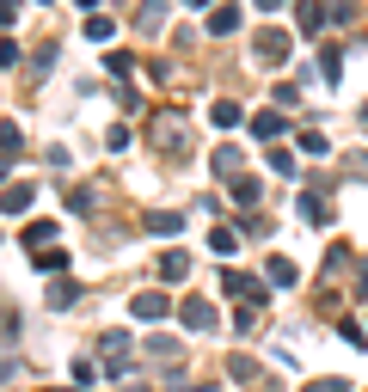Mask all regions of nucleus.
Instances as JSON below:
<instances>
[{"instance_id": "obj_6", "label": "nucleus", "mask_w": 368, "mask_h": 392, "mask_svg": "<svg viewBox=\"0 0 368 392\" xmlns=\"http://www.w3.org/2000/svg\"><path fill=\"white\" fill-rule=\"evenodd\" d=\"M270 282H282V288L295 282V264H289V257H276V264H270Z\"/></svg>"}, {"instance_id": "obj_8", "label": "nucleus", "mask_w": 368, "mask_h": 392, "mask_svg": "<svg viewBox=\"0 0 368 392\" xmlns=\"http://www.w3.org/2000/svg\"><path fill=\"white\" fill-rule=\"evenodd\" d=\"M307 392H344V386H337V380H313Z\"/></svg>"}, {"instance_id": "obj_5", "label": "nucleus", "mask_w": 368, "mask_h": 392, "mask_svg": "<svg viewBox=\"0 0 368 392\" xmlns=\"http://www.w3.org/2000/svg\"><path fill=\"white\" fill-rule=\"evenodd\" d=\"M233 25H240V6H215L209 13V31H233Z\"/></svg>"}, {"instance_id": "obj_3", "label": "nucleus", "mask_w": 368, "mask_h": 392, "mask_svg": "<svg viewBox=\"0 0 368 392\" xmlns=\"http://www.w3.org/2000/svg\"><path fill=\"white\" fill-rule=\"evenodd\" d=\"M282 49H289V43H282L276 31H264V37H258V61H282Z\"/></svg>"}, {"instance_id": "obj_4", "label": "nucleus", "mask_w": 368, "mask_h": 392, "mask_svg": "<svg viewBox=\"0 0 368 392\" xmlns=\"http://www.w3.org/2000/svg\"><path fill=\"white\" fill-rule=\"evenodd\" d=\"M184 319H190L197 331H215V306H197V301H190V306H184Z\"/></svg>"}, {"instance_id": "obj_2", "label": "nucleus", "mask_w": 368, "mask_h": 392, "mask_svg": "<svg viewBox=\"0 0 368 392\" xmlns=\"http://www.w3.org/2000/svg\"><path fill=\"white\" fill-rule=\"evenodd\" d=\"M166 313V294H136V319H160Z\"/></svg>"}, {"instance_id": "obj_9", "label": "nucleus", "mask_w": 368, "mask_h": 392, "mask_svg": "<svg viewBox=\"0 0 368 392\" xmlns=\"http://www.w3.org/2000/svg\"><path fill=\"white\" fill-rule=\"evenodd\" d=\"M19 13V0H0V25H6V19H13Z\"/></svg>"}, {"instance_id": "obj_7", "label": "nucleus", "mask_w": 368, "mask_h": 392, "mask_svg": "<svg viewBox=\"0 0 368 392\" xmlns=\"http://www.w3.org/2000/svg\"><path fill=\"white\" fill-rule=\"evenodd\" d=\"M209 117H215V123H221V129H228V123H240V105H228V98H221V105H215V110H209Z\"/></svg>"}, {"instance_id": "obj_1", "label": "nucleus", "mask_w": 368, "mask_h": 392, "mask_svg": "<svg viewBox=\"0 0 368 392\" xmlns=\"http://www.w3.org/2000/svg\"><path fill=\"white\" fill-rule=\"evenodd\" d=\"M0 209H6V215H25L31 209V184H13V190L0 196Z\"/></svg>"}]
</instances>
